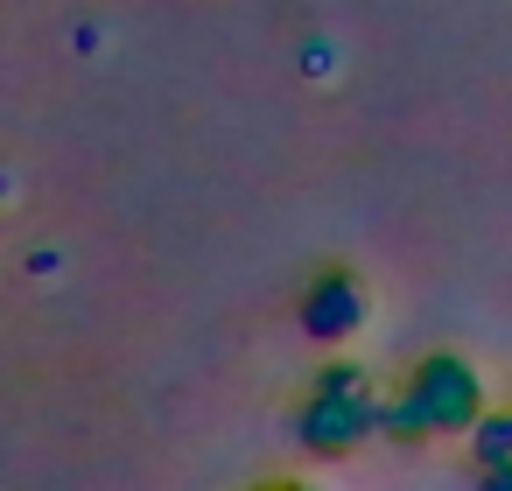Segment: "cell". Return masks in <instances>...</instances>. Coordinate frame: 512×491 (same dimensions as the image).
<instances>
[{
	"label": "cell",
	"instance_id": "obj_1",
	"mask_svg": "<svg viewBox=\"0 0 512 491\" xmlns=\"http://www.w3.org/2000/svg\"><path fill=\"white\" fill-rule=\"evenodd\" d=\"M365 428H372V400H365L358 372H351V365L316 372V400L302 407V442H309L316 456H337V449H351Z\"/></svg>",
	"mask_w": 512,
	"mask_h": 491
},
{
	"label": "cell",
	"instance_id": "obj_2",
	"mask_svg": "<svg viewBox=\"0 0 512 491\" xmlns=\"http://www.w3.org/2000/svg\"><path fill=\"white\" fill-rule=\"evenodd\" d=\"M414 407L428 414V428L442 435V428H470L477 421V372L463 365V358H428L421 372H414Z\"/></svg>",
	"mask_w": 512,
	"mask_h": 491
},
{
	"label": "cell",
	"instance_id": "obj_3",
	"mask_svg": "<svg viewBox=\"0 0 512 491\" xmlns=\"http://www.w3.org/2000/svg\"><path fill=\"white\" fill-rule=\"evenodd\" d=\"M358 323H365V295H358L351 274H323V281L302 295V330H309V337L337 344V337H351Z\"/></svg>",
	"mask_w": 512,
	"mask_h": 491
},
{
	"label": "cell",
	"instance_id": "obj_4",
	"mask_svg": "<svg viewBox=\"0 0 512 491\" xmlns=\"http://www.w3.org/2000/svg\"><path fill=\"white\" fill-rule=\"evenodd\" d=\"M477 463H512V414H484L477 421Z\"/></svg>",
	"mask_w": 512,
	"mask_h": 491
},
{
	"label": "cell",
	"instance_id": "obj_5",
	"mask_svg": "<svg viewBox=\"0 0 512 491\" xmlns=\"http://www.w3.org/2000/svg\"><path fill=\"white\" fill-rule=\"evenodd\" d=\"M386 428H393V435H400V442H421V435H435V428H428V414H421V407H414V393H407V400H393V407H386Z\"/></svg>",
	"mask_w": 512,
	"mask_h": 491
},
{
	"label": "cell",
	"instance_id": "obj_6",
	"mask_svg": "<svg viewBox=\"0 0 512 491\" xmlns=\"http://www.w3.org/2000/svg\"><path fill=\"white\" fill-rule=\"evenodd\" d=\"M484 484H491V491H512V463H491V470H484Z\"/></svg>",
	"mask_w": 512,
	"mask_h": 491
}]
</instances>
